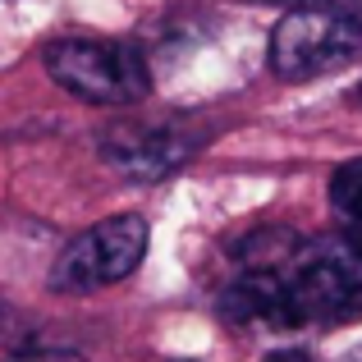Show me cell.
<instances>
[{
    "label": "cell",
    "instance_id": "277c9868",
    "mask_svg": "<svg viewBox=\"0 0 362 362\" xmlns=\"http://www.w3.org/2000/svg\"><path fill=\"white\" fill-rule=\"evenodd\" d=\"M147 221L142 216H110V221L83 230L64 247L51 266V289L55 293H92L106 284L129 280L147 257Z\"/></svg>",
    "mask_w": 362,
    "mask_h": 362
},
{
    "label": "cell",
    "instance_id": "8992f818",
    "mask_svg": "<svg viewBox=\"0 0 362 362\" xmlns=\"http://www.w3.org/2000/svg\"><path fill=\"white\" fill-rule=\"evenodd\" d=\"M330 206H335V216L344 221V230H354L362 221V156L344 160V165L330 175Z\"/></svg>",
    "mask_w": 362,
    "mask_h": 362
},
{
    "label": "cell",
    "instance_id": "ba28073f",
    "mask_svg": "<svg viewBox=\"0 0 362 362\" xmlns=\"http://www.w3.org/2000/svg\"><path fill=\"white\" fill-rule=\"evenodd\" d=\"M266 362H317V358L303 354V349H289V354H275V358H266Z\"/></svg>",
    "mask_w": 362,
    "mask_h": 362
},
{
    "label": "cell",
    "instance_id": "3957f363",
    "mask_svg": "<svg viewBox=\"0 0 362 362\" xmlns=\"http://www.w3.org/2000/svg\"><path fill=\"white\" fill-rule=\"evenodd\" d=\"M42 64L69 97L92 101V106H133L151 92L147 55L133 42L60 37L42 51Z\"/></svg>",
    "mask_w": 362,
    "mask_h": 362
},
{
    "label": "cell",
    "instance_id": "30bf717a",
    "mask_svg": "<svg viewBox=\"0 0 362 362\" xmlns=\"http://www.w3.org/2000/svg\"><path fill=\"white\" fill-rule=\"evenodd\" d=\"M349 239H354V243H358V247H362V221H358V225H354V230H349Z\"/></svg>",
    "mask_w": 362,
    "mask_h": 362
},
{
    "label": "cell",
    "instance_id": "7a4b0ae2",
    "mask_svg": "<svg viewBox=\"0 0 362 362\" xmlns=\"http://www.w3.org/2000/svg\"><path fill=\"white\" fill-rule=\"evenodd\" d=\"M362 60V0L354 5H303L271 33V69L284 83H312Z\"/></svg>",
    "mask_w": 362,
    "mask_h": 362
},
{
    "label": "cell",
    "instance_id": "5b68a950",
    "mask_svg": "<svg viewBox=\"0 0 362 362\" xmlns=\"http://www.w3.org/2000/svg\"><path fill=\"white\" fill-rule=\"evenodd\" d=\"M197 147H202V133L184 129V124H119L101 138L106 165H115L124 179H142V184L175 175L184 160H193Z\"/></svg>",
    "mask_w": 362,
    "mask_h": 362
},
{
    "label": "cell",
    "instance_id": "52a82bcc",
    "mask_svg": "<svg viewBox=\"0 0 362 362\" xmlns=\"http://www.w3.org/2000/svg\"><path fill=\"white\" fill-rule=\"evenodd\" d=\"M266 5H284V9H303V5H354V0H266Z\"/></svg>",
    "mask_w": 362,
    "mask_h": 362
},
{
    "label": "cell",
    "instance_id": "9c48e42d",
    "mask_svg": "<svg viewBox=\"0 0 362 362\" xmlns=\"http://www.w3.org/2000/svg\"><path fill=\"white\" fill-rule=\"evenodd\" d=\"M5 362H78V358H5Z\"/></svg>",
    "mask_w": 362,
    "mask_h": 362
},
{
    "label": "cell",
    "instance_id": "8fae6325",
    "mask_svg": "<svg viewBox=\"0 0 362 362\" xmlns=\"http://www.w3.org/2000/svg\"><path fill=\"white\" fill-rule=\"evenodd\" d=\"M354 101H358V106H362V83H358V92H354Z\"/></svg>",
    "mask_w": 362,
    "mask_h": 362
},
{
    "label": "cell",
    "instance_id": "6da1fadb",
    "mask_svg": "<svg viewBox=\"0 0 362 362\" xmlns=\"http://www.w3.org/2000/svg\"><path fill=\"white\" fill-rule=\"evenodd\" d=\"M284 330L293 326H335L362 308V247L349 234L293 239L275 262Z\"/></svg>",
    "mask_w": 362,
    "mask_h": 362
}]
</instances>
